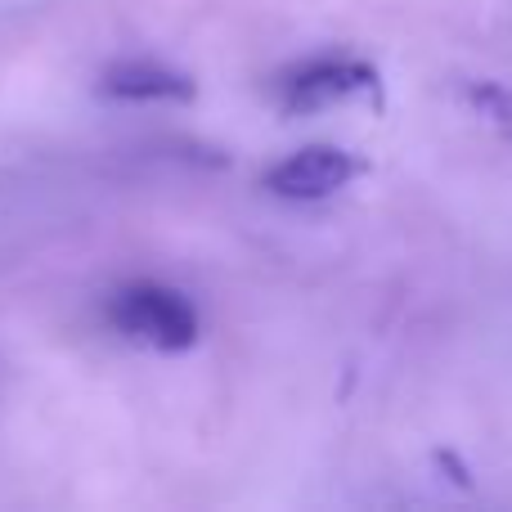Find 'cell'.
Listing matches in <instances>:
<instances>
[{"mask_svg": "<svg viewBox=\"0 0 512 512\" xmlns=\"http://www.w3.org/2000/svg\"><path fill=\"white\" fill-rule=\"evenodd\" d=\"M108 319L117 333L131 342H144L153 351H185L198 342V310L189 306L185 292L167 283H126L108 301Z\"/></svg>", "mask_w": 512, "mask_h": 512, "instance_id": "6da1fadb", "label": "cell"}, {"mask_svg": "<svg viewBox=\"0 0 512 512\" xmlns=\"http://www.w3.org/2000/svg\"><path fill=\"white\" fill-rule=\"evenodd\" d=\"M355 176H360V162L346 149H337V144H310V149H297L292 158H283L279 167H270L265 189H274L279 198L310 203V198H328L337 189H346Z\"/></svg>", "mask_w": 512, "mask_h": 512, "instance_id": "7a4b0ae2", "label": "cell"}, {"mask_svg": "<svg viewBox=\"0 0 512 512\" xmlns=\"http://www.w3.org/2000/svg\"><path fill=\"white\" fill-rule=\"evenodd\" d=\"M378 86V72L364 68L355 59H315L306 68H297L283 81V108L292 113H319V108H333L351 95Z\"/></svg>", "mask_w": 512, "mask_h": 512, "instance_id": "3957f363", "label": "cell"}, {"mask_svg": "<svg viewBox=\"0 0 512 512\" xmlns=\"http://www.w3.org/2000/svg\"><path fill=\"white\" fill-rule=\"evenodd\" d=\"M99 90L108 99H126V104H171V99H189L194 95V81L185 72L167 68V63L153 59H126L99 77Z\"/></svg>", "mask_w": 512, "mask_h": 512, "instance_id": "277c9868", "label": "cell"}, {"mask_svg": "<svg viewBox=\"0 0 512 512\" xmlns=\"http://www.w3.org/2000/svg\"><path fill=\"white\" fill-rule=\"evenodd\" d=\"M468 99L490 126H499L504 135H512V95L504 86H495V81H477V86L468 90Z\"/></svg>", "mask_w": 512, "mask_h": 512, "instance_id": "5b68a950", "label": "cell"}]
</instances>
